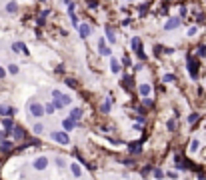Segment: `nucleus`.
<instances>
[{
  "label": "nucleus",
  "instance_id": "nucleus-8",
  "mask_svg": "<svg viewBox=\"0 0 206 180\" xmlns=\"http://www.w3.org/2000/svg\"><path fill=\"white\" fill-rule=\"evenodd\" d=\"M98 52L104 54V56H110V54H112V50L106 46V40H104V38H100V40H98Z\"/></svg>",
  "mask_w": 206,
  "mask_h": 180
},
{
  "label": "nucleus",
  "instance_id": "nucleus-12",
  "mask_svg": "<svg viewBox=\"0 0 206 180\" xmlns=\"http://www.w3.org/2000/svg\"><path fill=\"white\" fill-rule=\"evenodd\" d=\"M14 138L16 140H24L26 138V130L22 126H14Z\"/></svg>",
  "mask_w": 206,
  "mask_h": 180
},
{
  "label": "nucleus",
  "instance_id": "nucleus-9",
  "mask_svg": "<svg viewBox=\"0 0 206 180\" xmlns=\"http://www.w3.org/2000/svg\"><path fill=\"white\" fill-rule=\"evenodd\" d=\"M128 152L134 154V156H136V154H140V152H142V142H130V144H128Z\"/></svg>",
  "mask_w": 206,
  "mask_h": 180
},
{
  "label": "nucleus",
  "instance_id": "nucleus-23",
  "mask_svg": "<svg viewBox=\"0 0 206 180\" xmlns=\"http://www.w3.org/2000/svg\"><path fill=\"white\" fill-rule=\"evenodd\" d=\"M200 148V142H198V140H192V142H190V150H192V152H196V150H198Z\"/></svg>",
  "mask_w": 206,
  "mask_h": 180
},
{
  "label": "nucleus",
  "instance_id": "nucleus-3",
  "mask_svg": "<svg viewBox=\"0 0 206 180\" xmlns=\"http://www.w3.org/2000/svg\"><path fill=\"white\" fill-rule=\"evenodd\" d=\"M130 48H132V52H136V56L138 58H142L144 60V50H142V44H140V38L138 36H132V40H130Z\"/></svg>",
  "mask_w": 206,
  "mask_h": 180
},
{
  "label": "nucleus",
  "instance_id": "nucleus-30",
  "mask_svg": "<svg viewBox=\"0 0 206 180\" xmlns=\"http://www.w3.org/2000/svg\"><path fill=\"white\" fill-rule=\"evenodd\" d=\"M12 128V118H6L4 120V130H10Z\"/></svg>",
  "mask_w": 206,
  "mask_h": 180
},
{
  "label": "nucleus",
  "instance_id": "nucleus-35",
  "mask_svg": "<svg viewBox=\"0 0 206 180\" xmlns=\"http://www.w3.org/2000/svg\"><path fill=\"white\" fill-rule=\"evenodd\" d=\"M150 172H152V166H144V168H142V174H144V176H146V174H150Z\"/></svg>",
  "mask_w": 206,
  "mask_h": 180
},
{
  "label": "nucleus",
  "instance_id": "nucleus-34",
  "mask_svg": "<svg viewBox=\"0 0 206 180\" xmlns=\"http://www.w3.org/2000/svg\"><path fill=\"white\" fill-rule=\"evenodd\" d=\"M56 164L60 166V168H64V166H66V160H64V158H56Z\"/></svg>",
  "mask_w": 206,
  "mask_h": 180
},
{
  "label": "nucleus",
  "instance_id": "nucleus-22",
  "mask_svg": "<svg viewBox=\"0 0 206 180\" xmlns=\"http://www.w3.org/2000/svg\"><path fill=\"white\" fill-rule=\"evenodd\" d=\"M6 10L10 12V14H14V12H18V4H16V2H8Z\"/></svg>",
  "mask_w": 206,
  "mask_h": 180
},
{
  "label": "nucleus",
  "instance_id": "nucleus-4",
  "mask_svg": "<svg viewBox=\"0 0 206 180\" xmlns=\"http://www.w3.org/2000/svg\"><path fill=\"white\" fill-rule=\"evenodd\" d=\"M188 72H190V78L196 80L198 78V62H194V58L188 54Z\"/></svg>",
  "mask_w": 206,
  "mask_h": 180
},
{
  "label": "nucleus",
  "instance_id": "nucleus-1",
  "mask_svg": "<svg viewBox=\"0 0 206 180\" xmlns=\"http://www.w3.org/2000/svg\"><path fill=\"white\" fill-rule=\"evenodd\" d=\"M28 112H30V116H34V118H42L46 114V110H44V106H42L38 100H30L28 102Z\"/></svg>",
  "mask_w": 206,
  "mask_h": 180
},
{
  "label": "nucleus",
  "instance_id": "nucleus-33",
  "mask_svg": "<svg viewBox=\"0 0 206 180\" xmlns=\"http://www.w3.org/2000/svg\"><path fill=\"white\" fill-rule=\"evenodd\" d=\"M166 128H168V130H174V128H176V122H174V120H168V122H166Z\"/></svg>",
  "mask_w": 206,
  "mask_h": 180
},
{
  "label": "nucleus",
  "instance_id": "nucleus-27",
  "mask_svg": "<svg viewBox=\"0 0 206 180\" xmlns=\"http://www.w3.org/2000/svg\"><path fill=\"white\" fill-rule=\"evenodd\" d=\"M154 54H156V56H162V54H164V48H162V46H154Z\"/></svg>",
  "mask_w": 206,
  "mask_h": 180
},
{
  "label": "nucleus",
  "instance_id": "nucleus-37",
  "mask_svg": "<svg viewBox=\"0 0 206 180\" xmlns=\"http://www.w3.org/2000/svg\"><path fill=\"white\" fill-rule=\"evenodd\" d=\"M198 56H206V46H198Z\"/></svg>",
  "mask_w": 206,
  "mask_h": 180
},
{
  "label": "nucleus",
  "instance_id": "nucleus-21",
  "mask_svg": "<svg viewBox=\"0 0 206 180\" xmlns=\"http://www.w3.org/2000/svg\"><path fill=\"white\" fill-rule=\"evenodd\" d=\"M10 148H12V142H10V140H2L0 150H2V152H10Z\"/></svg>",
  "mask_w": 206,
  "mask_h": 180
},
{
  "label": "nucleus",
  "instance_id": "nucleus-18",
  "mask_svg": "<svg viewBox=\"0 0 206 180\" xmlns=\"http://www.w3.org/2000/svg\"><path fill=\"white\" fill-rule=\"evenodd\" d=\"M106 36H108V42H110V44L116 42V34H114V30H112V26H106Z\"/></svg>",
  "mask_w": 206,
  "mask_h": 180
},
{
  "label": "nucleus",
  "instance_id": "nucleus-6",
  "mask_svg": "<svg viewBox=\"0 0 206 180\" xmlns=\"http://www.w3.org/2000/svg\"><path fill=\"white\" fill-rule=\"evenodd\" d=\"M74 126H78V122H76V120H72L70 116L62 120V128H64L66 132H72V130H74Z\"/></svg>",
  "mask_w": 206,
  "mask_h": 180
},
{
  "label": "nucleus",
  "instance_id": "nucleus-11",
  "mask_svg": "<svg viewBox=\"0 0 206 180\" xmlns=\"http://www.w3.org/2000/svg\"><path fill=\"white\" fill-rule=\"evenodd\" d=\"M180 22H182L180 18H170V20H168V22L164 24V30H174V28H178V26H180Z\"/></svg>",
  "mask_w": 206,
  "mask_h": 180
},
{
  "label": "nucleus",
  "instance_id": "nucleus-25",
  "mask_svg": "<svg viewBox=\"0 0 206 180\" xmlns=\"http://www.w3.org/2000/svg\"><path fill=\"white\" fill-rule=\"evenodd\" d=\"M194 122H198V114H196V112H192L190 116H188V124H194Z\"/></svg>",
  "mask_w": 206,
  "mask_h": 180
},
{
  "label": "nucleus",
  "instance_id": "nucleus-29",
  "mask_svg": "<svg viewBox=\"0 0 206 180\" xmlns=\"http://www.w3.org/2000/svg\"><path fill=\"white\" fill-rule=\"evenodd\" d=\"M70 102H72V98H70L68 94H64V96H62V104H64V106H68Z\"/></svg>",
  "mask_w": 206,
  "mask_h": 180
},
{
  "label": "nucleus",
  "instance_id": "nucleus-2",
  "mask_svg": "<svg viewBox=\"0 0 206 180\" xmlns=\"http://www.w3.org/2000/svg\"><path fill=\"white\" fill-rule=\"evenodd\" d=\"M50 136H52V140H56L58 144H64V146L70 144V136H68L66 130H54V132H50Z\"/></svg>",
  "mask_w": 206,
  "mask_h": 180
},
{
  "label": "nucleus",
  "instance_id": "nucleus-32",
  "mask_svg": "<svg viewBox=\"0 0 206 180\" xmlns=\"http://www.w3.org/2000/svg\"><path fill=\"white\" fill-rule=\"evenodd\" d=\"M142 104H144L146 108H150V106H154V100H150V98H144V100H142Z\"/></svg>",
  "mask_w": 206,
  "mask_h": 180
},
{
  "label": "nucleus",
  "instance_id": "nucleus-15",
  "mask_svg": "<svg viewBox=\"0 0 206 180\" xmlns=\"http://www.w3.org/2000/svg\"><path fill=\"white\" fill-rule=\"evenodd\" d=\"M70 170H72V174L76 178L82 176V170H80V164H76V162H70Z\"/></svg>",
  "mask_w": 206,
  "mask_h": 180
},
{
  "label": "nucleus",
  "instance_id": "nucleus-39",
  "mask_svg": "<svg viewBox=\"0 0 206 180\" xmlns=\"http://www.w3.org/2000/svg\"><path fill=\"white\" fill-rule=\"evenodd\" d=\"M88 6H90V8H96V6H98V0H88Z\"/></svg>",
  "mask_w": 206,
  "mask_h": 180
},
{
  "label": "nucleus",
  "instance_id": "nucleus-5",
  "mask_svg": "<svg viewBox=\"0 0 206 180\" xmlns=\"http://www.w3.org/2000/svg\"><path fill=\"white\" fill-rule=\"evenodd\" d=\"M32 166H34V170H44L46 166H48V158H46V156L36 158V160L32 162Z\"/></svg>",
  "mask_w": 206,
  "mask_h": 180
},
{
  "label": "nucleus",
  "instance_id": "nucleus-26",
  "mask_svg": "<svg viewBox=\"0 0 206 180\" xmlns=\"http://www.w3.org/2000/svg\"><path fill=\"white\" fill-rule=\"evenodd\" d=\"M34 132H36V134H40V132H44V126H42L40 122H36V124H34Z\"/></svg>",
  "mask_w": 206,
  "mask_h": 180
},
{
  "label": "nucleus",
  "instance_id": "nucleus-38",
  "mask_svg": "<svg viewBox=\"0 0 206 180\" xmlns=\"http://www.w3.org/2000/svg\"><path fill=\"white\" fill-rule=\"evenodd\" d=\"M154 176H156V178H162V176H164V172H162L160 168H156V170H154Z\"/></svg>",
  "mask_w": 206,
  "mask_h": 180
},
{
  "label": "nucleus",
  "instance_id": "nucleus-20",
  "mask_svg": "<svg viewBox=\"0 0 206 180\" xmlns=\"http://www.w3.org/2000/svg\"><path fill=\"white\" fill-rule=\"evenodd\" d=\"M122 86L126 90H128L130 86H134V78H132V76H124V78H122Z\"/></svg>",
  "mask_w": 206,
  "mask_h": 180
},
{
  "label": "nucleus",
  "instance_id": "nucleus-17",
  "mask_svg": "<svg viewBox=\"0 0 206 180\" xmlns=\"http://www.w3.org/2000/svg\"><path fill=\"white\" fill-rule=\"evenodd\" d=\"M110 70L114 72V74H118V72L122 70V68H120V62H118L116 58H112V60H110Z\"/></svg>",
  "mask_w": 206,
  "mask_h": 180
},
{
  "label": "nucleus",
  "instance_id": "nucleus-13",
  "mask_svg": "<svg viewBox=\"0 0 206 180\" xmlns=\"http://www.w3.org/2000/svg\"><path fill=\"white\" fill-rule=\"evenodd\" d=\"M78 30H80V36H82V38H88V36H90V32H92L90 24H80Z\"/></svg>",
  "mask_w": 206,
  "mask_h": 180
},
{
  "label": "nucleus",
  "instance_id": "nucleus-42",
  "mask_svg": "<svg viewBox=\"0 0 206 180\" xmlns=\"http://www.w3.org/2000/svg\"><path fill=\"white\" fill-rule=\"evenodd\" d=\"M198 180H206V178H204V176H202V174H200V176H198Z\"/></svg>",
  "mask_w": 206,
  "mask_h": 180
},
{
  "label": "nucleus",
  "instance_id": "nucleus-7",
  "mask_svg": "<svg viewBox=\"0 0 206 180\" xmlns=\"http://www.w3.org/2000/svg\"><path fill=\"white\" fill-rule=\"evenodd\" d=\"M12 50H14L16 54H24V56H28V54H30V52H28V48L22 44V42H14V44H12Z\"/></svg>",
  "mask_w": 206,
  "mask_h": 180
},
{
  "label": "nucleus",
  "instance_id": "nucleus-40",
  "mask_svg": "<svg viewBox=\"0 0 206 180\" xmlns=\"http://www.w3.org/2000/svg\"><path fill=\"white\" fill-rule=\"evenodd\" d=\"M172 80H174V74H166L164 76V82H172Z\"/></svg>",
  "mask_w": 206,
  "mask_h": 180
},
{
  "label": "nucleus",
  "instance_id": "nucleus-36",
  "mask_svg": "<svg viewBox=\"0 0 206 180\" xmlns=\"http://www.w3.org/2000/svg\"><path fill=\"white\" fill-rule=\"evenodd\" d=\"M8 134H10V130H0V140L8 138Z\"/></svg>",
  "mask_w": 206,
  "mask_h": 180
},
{
  "label": "nucleus",
  "instance_id": "nucleus-16",
  "mask_svg": "<svg viewBox=\"0 0 206 180\" xmlns=\"http://www.w3.org/2000/svg\"><path fill=\"white\" fill-rule=\"evenodd\" d=\"M110 104H112V98H106V100L102 102V106H100V112L108 114V112H110Z\"/></svg>",
  "mask_w": 206,
  "mask_h": 180
},
{
  "label": "nucleus",
  "instance_id": "nucleus-31",
  "mask_svg": "<svg viewBox=\"0 0 206 180\" xmlns=\"http://www.w3.org/2000/svg\"><path fill=\"white\" fill-rule=\"evenodd\" d=\"M66 84H68L70 88H76V86H78V84H76V80H74V78H66Z\"/></svg>",
  "mask_w": 206,
  "mask_h": 180
},
{
  "label": "nucleus",
  "instance_id": "nucleus-14",
  "mask_svg": "<svg viewBox=\"0 0 206 180\" xmlns=\"http://www.w3.org/2000/svg\"><path fill=\"white\" fill-rule=\"evenodd\" d=\"M138 90H140L142 98H148V96H150V90H152V86H150V84H140V86H138Z\"/></svg>",
  "mask_w": 206,
  "mask_h": 180
},
{
  "label": "nucleus",
  "instance_id": "nucleus-19",
  "mask_svg": "<svg viewBox=\"0 0 206 180\" xmlns=\"http://www.w3.org/2000/svg\"><path fill=\"white\" fill-rule=\"evenodd\" d=\"M70 118L76 120V122H80V118H82V108H74L72 112H70Z\"/></svg>",
  "mask_w": 206,
  "mask_h": 180
},
{
  "label": "nucleus",
  "instance_id": "nucleus-41",
  "mask_svg": "<svg viewBox=\"0 0 206 180\" xmlns=\"http://www.w3.org/2000/svg\"><path fill=\"white\" fill-rule=\"evenodd\" d=\"M4 76H6V70H4V68L0 66V78H4Z\"/></svg>",
  "mask_w": 206,
  "mask_h": 180
},
{
  "label": "nucleus",
  "instance_id": "nucleus-24",
  "mask_svg": "<svg viewBox=\"0 0 206 180\" xmlns=\"http://www.w3.org/2000/svg\"><path fill=\"white\" fill-rule=\"evenodd\" d=\"M44 110H46V114H52L54 110H56V106H54L52 102H50V104H46V106H44Z\"/></svg>",
  "mask_w": 206,
  "mask_h": 180
},
{
  "label": "nucleus",
  "instance_id": "nucleus-28",
  "mask_svg": "<svg viewBox=\"0 0 206 180\" xmlns=\"http://www.w3.org/2000/svg\"><path fill=\"white\" fill-rule=\"evenodd\" d=\"M8 72H10V74H18V66H16V64H10V66H8Z\"/></svg>",
  "mask_w": 206,
  "mask_h": 180
},
{
  "label": "nucleus",
  "instance_id": "nucleus-10",
  "mask_svg": "<svg viewBox=\"0 0 206 180\" xmlns=\"http://www.w3.org/2000/svg\"><path fill=\"white\" fill-rule=\"evenodd\" d=\"M0 114L6 116V118H12L14 116V108H10L8 104H0Z\"/></svg>",
  "mask_w": 206,
  "mask_h": 180
}]
</instances>
